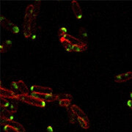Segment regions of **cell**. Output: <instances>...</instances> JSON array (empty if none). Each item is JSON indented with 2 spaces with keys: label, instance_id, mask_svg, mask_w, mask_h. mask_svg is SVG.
<instances>
[{
  "label": "cell",
  "instance_id": "obj_1",
  "mask_svg": "<svg viewBox=\"0 0 132 132\" xmlns=\"http://www.w3.org/2000/svg\"><path fill=\"white\" fill-rule=\"evenodd\" d=\"M33 10H34V5H29L25 10L24 16V24H23V32L24 37L29 38L31 37L33 32L32 28V18Z\"/></svg>",
  "mask_w": 132,
  "mask_h": 132
},
{
  "label": "cell",
  "instance_id": "obj_2",
  "mask_svg": "<svg viewBox=\"0 0 132 132\" xmlns=\"http://www.w3.org/2000/svg\"><path fill=\"white\" fill-rule=\"evenodd\" d=\"M71 109L74 114L77 123H79L82 128L88 129L90 128V120L88 118V116L85 113V112L79 106L75 104L71 105Z\"/></svg>",
  "mask_w": 132,
  "mask_h": 132
},
{
  "label": "cell",
  "instance_id": "obj_3",
  "mask_svg": "<svg viewBox=\"0 0 132 132\" xmlns=\"http://www.w3.org/2000/svg\"><path fill=\"white\" fill-rule=\"evenodd\" d=\"M17 100L19 101H22L24 103L34 106L36 107L39 108H45L46 103L45 101H43L41 99L38 98L35 96H33L32 95H17Z\"/></svg>",
  "mask_w": 132,
  "mask_h": 132
},
{
  "label": "cell",
  "instance_id": "obj_4",
  "mask_svg": "<svg viewBox=\"0 0 132 132\" xmlns=\"http://www.w3.org/2000/svg\"><path fill=\"white\" fill-rule=\"evenodd\" d=\"M0 22H1V25L5 29L8 30L10 32L14 33V34H17L19 32V27L13 24V22H11L7 18H5V16H3V15L0 16Z\"/></svg>",
  "mask_w": 132,
  "mask_h": 132
},
{
  "label": "cell",
  "instance_id": "obj_5",
  "mask_svg": "<svg viewBox=\"0 0 132 132\" xmlns=\"http://www.w3.org/2000/svg\"><path fill=\"white\" fill-rule=\"evenodd\" d=\"M32 93H37V94H47L52 95L53 90L48 87H43L40 85H32L30 88Z\"/></svg>",
  "mask_w": 132,
  "mask_h": 132
},
{
  "label": "cell",
  "instance_id": "obj_6",
  "mask_svg": "<svg viewBox=\"0 0 132 132\" xmlns=\"http://www.w3.org/2000/svg\"><path fill=\"white\" fill-rule=\"evenodd\" d=\"M17 95L11 90H7L1 85L0 88V96L1 98L8 99V100H17ZM18 101V100H17Z\"/></svg>",
  "mask_w": 132,
  "mask_h": 132
},
{
  "label": "cell",
  "instance_id": "obj_7",
  "mask_svg": "<svg viewBox=\"0 0 132 132\" xmlns=\"http://www.w3.org/2000/svg\"><path fill=\"white\" fill-rule=\"evenodd\" d=\"M32 95L35 96L38 98L41 99L43 101L46 102H54L60 100L57 94H52V95H47V94H37V93H32Z\"/></svg>",
  "mask_w": 132,
  "mask_h": 132
},
{
  "label": "cell",
  "instance_id": "obj_8",
  "mask_svg": "<svg viewBox=\"0 0 132 132\" xmlns=\"http://www.w3.org/2000/svg\"><path fill=\"white\" fill-rule=\"evenodd\" d=\"M131 79H132V71H128L121 74H118L115 76L114 78V80L117 83L126 82Z\"/></svg>",
  "mask_w": 132,
  "mask_h": 132
},
{
  "label": "cell",
  "instance_id": "obj_9",
  "mask_svg": "<svg viewBox=\"0 0 132 132\" xmlns=\"http://www.w3.org/2000/svg\"><path fill=\"white\" fill-rule=\"evenodd\" d=\"M63 38H65L69 42L71 43L73 46H87V43L86 42L82 41L81 40L79 39V38L73 37L71 35H68L67 34L65 35Z\"/></svg>",
  "mask_w": 132,
  "mask_h": 132
},
{
  "label": "cell",
  "instance_id": "obj_10",
  "mask_svg": "<svg viewBox=\"0 0 132 132\" xmlns=\"http://www.w3.org/2000/svg\"><path fill=\"white\" fill-rule=\"evenodd\" d=\"M71 8L75 15L76 19L80 20L82 18V10L81 8V6L76 1H72L71 2Z\"/></svg>",
  "mask_w": 132,
  "mask_h": 132
},
{
  "label": "cell",
  "instance_id": "obj_11",
  "mask_svg": "<svg viewBox=\"0 0 132 132\" xmlns=\"http://www.w3.org/2000/svg\"><path fill=\"white\" fill-rule=\"evenodd\" d=\"M1 123L2 126H5V125H10L11 126L14 127L17 131L19 132H27L26 129L24 128V127L19 122H16L14 120L12 121H5V120H1Z\"/></svg>",
  "mask_w": 132,
  "mask_h": 132
},
{
  "label": "cell",
  "instance_id": "obj_12",
  "mask_svg": "<svg viewBox=\"0 0 132 132\" xmlns=\"http://www.w3.org/2000/svg\"><path fill=\"white\" fill-rule=\"evenodd\" d=\"M1 120L5 121H12L13 120V114L10 112L8 109L1 107V114H0Z\"/></svg>",
  "mask_w": 132,
  "mask_h": 132
},
{
  "label": "cell",
  "instance_id": "obj_13",
  "mask_svg": "<svg viewBox=\"0 0 132 132\" xmlns=\"http://www.w3.org/2000/svg\"><path fill=\"white\" fill-rule=\"evenodd\" d=\"M40 5H41V2H36L34 4V10H33L32 18L33 30H34V28H35V27L36 20L38 19V15H39V13H40Z\"/></svg>",
  "mask_w": 132,
  "mask_h": 132
},
{
  "label": "cell",
  "instance_id": "obj_14",
  "mask_svg": "<svg viewBox=\"0 0 132 132\" xmlns=\"http://www.w3.org/2000/svg\"><path fill=\"white\" fill-rule=\"evenodd\" d=\"M17 82V85H18V88H19V92L21 95H27L29 93V88L27 87V85L24 83V81L19 80Z\"/></svg>",
  "mask_w": 132,
  "mask_h": 132
},
{
  "label": "cell",
  "instance_id": "obj_15",
  "mask_svg": "<svg viewBox=\"0 0 132 132\" xmlns=\"http://www.w3.org/2000/svg\"><path fill=\"white\" fill-rule=\"evenodd\" d=\"M60 42L62 44V46L65 48L66 51L69 52H73V46L71 44L69 41H68L65 38H60Z\"/></svg>",
  "mask_w": 132,
  "mask_h": 132
},
{
  "label": "cell",
  "instance_id": "obj_16",
  "mask_svg": "<svg viewBox=\"0 0 132 132\" xmlns=\"http://www.w3.org/2000/svg\"><path fill=\"white\" fill-rule=\"evenodd\" d=\"M11 47H12V41L10 40H5V42L2 43L0 46V52L1 53H5L10 50Z\"/></svg>",
  "mask_w": 132,
  "mask_h": 132
},
{
  "label": "cell",
  "instance_id": "obj_17",
  "mask_svg": "<svg viewBox=\"0 0 132 132\" xmlns=\"http://www.w3.org/2000/svg\"><path fill=\"white\" fill-rule=\"evenodd\" d=\"M71 101H72L68 100V99H62V100L59 101V104L62 107H65L66 109H68L71 106Z\"/></svg>",
  "mask_w": 132,
  "mask_h": 132
},
{
  "label": "cell",
  "instance_id": "obj_18",
  "mask_svg": "<svg viewBox=\"0 0 132 132\" xmlns=\"http://www.w3.org/2000/svg\"><path fill=\"white\" fill-rule=\"evenodd\" d=\"M67 111H68V118H69V121H70V123H72V124H75V123H77L74 114L73 112V111L71 110V107L67 109Z\"/></svg>",
  "mask_w": 132,
  "mask_h": 132
},
{
  "label": "cell",
  "instance_id": "obj_19",
  "mask_svg": "<svg viewBox=\"0 0 132 132\" xmlns=\"http://www.w3.org/2000/svg\"><path fill=\"white\" fill-rule=\"evenodd\" d=\"M7 109H8L10 112H11L13 114L17 112V110H18V104L14 101H10L9 107Z\"/></svg>",
  "mask_w": 132,
  "mask_h": 132
},
{
  "label": "cell",
  "instance_id": "obj_20",
  "mask_svg": "<svg viewBox=\"0 0 132 132\" xmlns=\"http://www.w3.org/2000/svg\"><path fill=\"white\" fill-rule=\"evenodd\" d=\"M10 104V101L8 99L3 98H0V106H1V107L8 109Z\"/></svg>",
  "mask_w": 132,
  "mask_h": 132
},
{
  "label": "cell",
  "instance_id": "obj_21",
  "mask_svg": "<svg viewBox=\"0 0 132 132\" xmlns=\"http://www.w3.org/2000/svg\"><path fill=\"white\" fill-rule=\"evenodd\" d=\"M10 90H12L15 94L21 95L19 90V88H18V85H17V82L16 81H12L11 82V84H10Z\"/></svg>",
  "mask_w": 132,
  "mask_h": 132
},
{
  "label": "cell",
  "instance_id": "obj_22",
  "mask_svg": "<svg viewBox=\"0 0 132 132\" xmlns=\"http://www.w3.org/2000/svg\"><path fill=\"white\" fill-rule=\"evenodd\" d=\"M57 95H58L60 100H62V99H68V100L72 101L73 99V97L71 94H68V93H60V94H57Z\"/></svg>",
  "mask_w": 132,
  "mask_h": 132
},
{
  "label": "cell",
  "instance_id": "obj_23",
  "mask_svg": "<svg viewBox=\"0 0 132 132\" xmlns=\"http://www.w3.org/2000/svg\"><path fill=\"white\" fill-rule=\"evenodd\" d=\"M87 48V46H73V52H85Z\"/></svg>",
  "mask_w": 132,
  "mask_h": 132
},
{
  "label": "cell",
  "instance_id": "obj_24",
  "mask_svg": "<svg viewBox=\"0 0 132 132\" xmlns=\"http://www.w3.org/2000/svg\"><path fill=\"white\" fill-rule=\"evenodd\" d=\"M79 35L83 38H85V39H87L88 34H87V31L86 30V29L85 27H81L79 29Z\"/></svg>",
  "mask_w": 132,
  "mask_h": 132
},
{
  "label": "cell",
  "instance_id": "obj_25",
  "mask_svg": "<svg viewBox=\"0 0 132 132\" xmlns=\"http://www.w3.org/2000/svg\"><path fill=\"white\" fill-rule=\"evenodd\" d=\"M67 34H68L67 33V29L65 27H60V28L59 29V30H58V36L60 37V38L64 37Z\"/></svg>",
  "mask_w": 132,
  "mask_h": 132
},
{
  "label": "cell",
  "instance_id": "obj_26",
  "mask_svg": "<svg viewBox=\"0 0 132 132\" xmlns=\"http://www.w3.org/2000/svg\"><path fill=\"white\" fill-rule=\"evenodd\" d=\"M3 128L5 132H19L14 127L11 126L10 125H5Z\"/></svg>",
  "mask_w": 132,
  "mask_h": 132
},
{
  "label": "cell",
  "instance_id": "obj_27",
  "mask_svg": "<svg viewBox=\"0 0 132 132\" xmlns=\"http://www.w3.org/2000/svg\"><path fill=\"white\" fill-rule=\"evenodd\" d=\"M46 132H54V128L52 126H48L46 128Z\"/></svg>",
  "mask_w": 132,
  "mask_h": 132
},
{
  "label": "cell",
  "instance_id": "obj_28",
  "mask_svg": "<svg viewBox=\"0 0 132 132\" xmlns=\"http://www.w3.org/2000/svg\"><path fill=\"white\" fill-rule=\"evenodd\" d=\"M127 105L129 107V108L131 109L132 110V101L131 100H128L127 101Z\"/></svg>",
  "mask_w": 132,
  "mask_h": 132
},
{
  "label": "cell",
  "instance_id": "obj_29",
  "mask_svg": "<svg viewBox=\"0 0 132 132\" xmlns=\"http://www.w3.org/2000/svg\"><path fill=\"white\" fill-rule=\"evenodd\" d=\"M130 98H131V100L132 101V92H131V93H130Z\"/></svg>",
  "mask_w": 132,
  "mask_h": 132
}]
</instances>
